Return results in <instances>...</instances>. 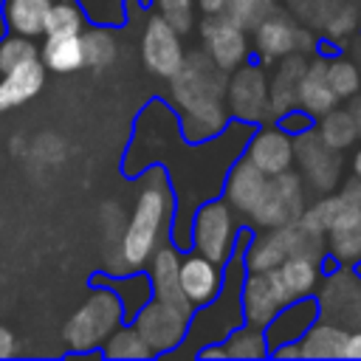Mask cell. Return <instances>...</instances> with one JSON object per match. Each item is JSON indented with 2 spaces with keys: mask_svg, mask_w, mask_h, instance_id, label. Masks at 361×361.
<instances>
[{
  "mask_svg": "<svg viewBox=\"0 0 361 361\" xmlns=\"http://www.w3.org/2000/svg\"><path fill=\"white\" fill-rule=\"evenodd\" d=\"M169 214H172L169 180H166L161 166H152L144 175V186L138 192L133 217H130L124 237H121V245H118V259H116L110 274H127V271L141 268L149 259V254L155 251Z\"/></svg>",
  "mask_w": 361,
  "mask_h": 361,
  "instance_id": "obj_1",
  "label": "cell"
},
{
  "mask_svg": "<svg viewBox=\"0 0 361 361\" xmlns=\"http://www.w3.org/2000/svg\"><path fill=\"white\" fill-rule=\"evenodd\" d=\"M118 324H124L121 299L110 285H93L85 305L68 319L65 341L73 353H93L107 341V336Z\"/></svg>",
  "mask_w": 361,
  "mask_h": 361,
  "instance_id": "obj_2",
  "label": "cell"
},
{
  "mask_svg": "<svg viewBox=\"0 0 361 361\" xmlns=\"http://www.w3.org/2000/svg\"><path fill=\"white\" fill-rule=\"evenodd\" d=\"M169 79H172V102L178 104L180 113L189 107H197V104L226 102L228 73L223 68H217L206 51L183 54L178 71Z\"/></svg>",
  "mask_w": 361,
  "mask_h": 361,
  "instance_id": "obj_3",
  "label": "cell"
},
{
  "mask_svg": "<svg viewBox=\"0 0 361 361\" xmlns=\"http://www.w3.org/2000/svg\"><path fill=\"white\" fill-rule=\"evenodd\" d=\"M234 214L237 212L228 206L226 197L206 200L192 217V245H195V251L209 257L217 265H226V259L234 254V240L240 234Z\"/></svg>",
  "mask_w": 361,
  "mask_h": 361,
  "instance_id": "obj_4",
  "label": "cell"
},
{
  "mask_svg": "<svg viewBox=\"0 0 361 361\" xmlns=\"http://www.w3.org/2000/svg\"><path fill=\"white\" fill-rule=\"evenodd\" d=\"M293 164L299 166L302 180L316 195L336 192L341 183V172H344L341 152L322 141L316 124L293 135Z\"/></svg>",
  "mask_w": 361,
  "mask_h": 361,
  "instance_id": "obj_5",
  "label": "cell"
},
{
  "mask_svg": "<svg viewBox=\"0 0 361 361\" xmlns=\"http://www.w3.org/2000/svg\"><path fill=\"white\" fill-rule=\"evenodd\" d=\"M302 212H305V180L299 172L285 169L265 180V189L248 217L259 228H276L296 223Z\"/></svg>",
  "mask_w": 361,
  "mask_h": 361,
  "instance_id": "obj_6",
  "label": "cell"
},
{
  "mask_svg": "<svg viewBox=\"0 0 361 361\" xmlns=\"http://www.w3.org/2000/svg\"><path fill=\"white\" fill-rule=\"evenodd\" d=\"M228 116L245 124L268 121V73L262 62H243L228 73L226 82Z\"/></svg>",
  "mask_w": 361,
  "mask_h": 361,
  "instance_id": "obj_7",
  "label": "cell"
},
{
  "mask_svg": "<svg viewBox=\"0 0 361 361\" xmlns=\"http://www.w3.org/2000/svg\"><path fill=\"white\" fill-rule=\"evenodd\" d=\"M316 305L322 319L336 322L344 330L361 327V274H353L350 268L333 271L322 282Z\"/></svg>",
  "mask_w": 361,
  "mask_h": 361,
  "instance_id": "obj_8",
  "label": "cell"
},
{
  "mask_svg": "<svg viewBox=\"0 0 361 361\" xmlns=\"http://www.w3.org/2000/svg\"><path fill=\"white\" fill-rule=\"evenodd\" d=\"M189 313L164 305L158 299H149L135 316H133V327L141 333V338L147 341V347L155 353H172L189 330Z\"/></svg>",
  "mask_w": 361,
  "mask_h": 361,
  "instance_id": "obj_9",
  "label": "cell"
},
{
  "mask_svg": "<svg viewBox=\"0 0 361 361\" xmlns=\"http://www.w3.org/2000/svg\"><path fill=\"white\" fill-rule=\"evenodd\" d=\"M200 39H203V51L209 54V59L217 68H223L226 73H231L237 65H243L251 54L248 31L220 11L206 14V20L200 23Z\"/></svg>",
  "mask_w": 361,
  "mask_h": 361,
  "instance_id": "obj_10",
  "label": "cell"
},
{
  "mask_svg": "<svg viewBox=\"0 0 361 361\" xmlns=\"http://www.w3.org/2000/svg\"><path fill=\"white\" fill-rule=\"evenodd\" d=\"M141 56H144V65L155 73V76H164L169 79L180 59H183V45H180V34L161 17V14H152L144 25V37H141Z\"/></svg>",
  "mask_w": 361,
  "mask_h": 361,
  "instance_id": "obj_11",
  "label": "cell"
},
{
  "mask_svg": "<svg viewBox=\"0 0 361 361\" xmlns=\"http://www.w3.org/2000/svg\"><path fill=\"white\" fill-rule=\"evenodd\" d=\"M240 302H243V319L254 327H265L276 316V310L288 305L274 271H245Z\"/></svg>",
  "mask_w": 361,
  "mask_h": 361,
  "instance_id": "obj_12",
  "label": "cell"
},
{
  "mask_svg": "<svg viewBox=\"0 0 361 361\" xmlns=\"http://www.w3.org/2000/svg\"><path fill=\"white\" fill-rule=\"evenodd\" d=\"M245 158L262 175H279L293 166V135H288L279 124H265L251 135Z\"/></svg>",
  "mask_w": 361,
  "mask_h": 361,
  "instance_id": "obj_13",
  "label": "cell"
},
{
  "mask_svg": "<svg viewBox=\"0 0 361 361\" xmlns=\"http://www.w3.org/2000/svg\"><path fill=\"white\" fill-rule=\"evenodd\" d=\"M149 285H152V299L172 305L183 313L192 316V302L183 296L180 282H178V265H180V254L172 245H155V251L149 254Z\"/></svg>",
  "mask_w": 361,
  "mask_h": 361,
  "instance_id": "obj_14",
  "label": "cell"
},
{
  "mask_svg": "<svg viewBox=\"0 0 361 361\" xmlns=\"http://www.w3.org/2000/svg\"><path fill=\"white\" fill-rule=\"evenodd\" d=\"M251 31H254L251 51H257V56H259L262 65H274L276 59H282L285 54L293 51L296 23L285 11H279V8H274L268 17H262Z\"/></svg>",
  "mask_w": 361,
  "mask_h": 361,
  "instance_id": "obj_15",
  "label": "cell"
},
{
  "mask_svg": "<svg viewBox=\"0 0 361 361\" xmlns=\"http://www.w3.org/2000/svg\"><path fill=\"white\" fill-rule=\"evenodd\" d=\"M178 282H180V290L183 296L195 305H206L214 299V293L220 290V282H223V271L217 262H212L209 257L203 254H189L180 259L178 265Z\"/></svg>",
  "mask_w": 361,
  "mask_h": 361,
  "instance_id": "obj_16",
  "label": "cell"
},
{
  "mask_svg": "<svg viewBox=\"0 0 361 361\" xmlns=\"http://www.w3.org/2000/svg\"><path fill=\"white\" fill-rule=\"evenodd\" d=\"M45 85V65L39 56H31L0 73V113L25 104Z\"/></svg>",
  "mask_w": 361,
  "mask_h": 361,
  "instance_id": "obj_17",
  "label": "cell"
},
{
  "mask_svg": "<svg viewBox=\"0 0 361 361\" xmlns=\"http://www.w3.org/2000/svg\"><path fill=\"white\" fill-rule=\"evenodd\" d=\"M276 62L279 65H276L274 76L268 79V116L271 118H279L282 113L296 107V87H299V79L305 73L307 56L290 51Z\"/></svg>",
  "mask_w": 361,
  "mask_h": 361,
  "instance_id": "obj_18",
  "label": "cell"
},
{
  "mask_svg": "<svg viewBox=\"0 0 361 361\" xmlns=\"http://www.w3.org/2000/svg\"><path fill=\"white\" fill-rule=\"evenodd\" d=\"M319 316V305L316 299L310 296H302V299H293L288 305H282L276 310V316L265 324V341H268V350L282 344V341H299L302 333L316 322Z\"/></svg>",
  "mask_w": 361,
  "mask_h": 361,
  "instance_id": "obj_19",
  "label": "cell"
},
{
  "mask_svg": "<svg viewBox=\"0 0 361 361\" xmlns=\"http://www.w3.org/2000/svg\"><path fill=\"white\" fill-rule=\"evenodd\" d=\"M324 62H327V56H322V54H316L313 59H307L305 73H302L299 87H296V107H302V110L310 113L313 118H319L322 113H327L330 107L338 104L336 93H333L330 85H327Z\"/></svg>",
  "mask_w": 361,
  "mask_h": 361,
  "instance_id": "obj_20",
  "label": "cell"
},
{
  "mask_svg": "<svg viewBox=\"0 0 361 361\" xmlns=\"http://www.w3.org/2000/svg\"><path fill=\"white\" fill-rule=\"evenodd\" d=\"M268 175H262L245 155L231 166L228 178H226V200L237 214H251V209L257 206L262 189H265Z\"/></svg>",
  "mask_w": 361,
  "mask_h": 361,
  "instance_id": "obj_21",
  "label": "cell"
},
{
  "mask_svg": "<svg viewBox=\"0 0 361 361\" xmlns=\"http://www.w3.org/2000/svg\"><path fill=\"white\" fill-rule=\"evenodd\" d=\"M228 107L226 102H209V104H197L180 113V133L189 144H203L217 138L226 124H228Z\"/></svg>",
  "mask_w": 361,
  "mask_h": 361,
  "instance_id": "obj_22",
  "label": "cell"
},
{
  "mask_svg": "<svg viewBox=\"0 0 361 361\" xmlns=\"http://www.w3.org/2000/svg\"><path fill=\"white\" fill-rule=\"evenodd\" d=\"M319 265L316 259H307V257H285L274 271L282 293L288 302L293 299H302V296H310L316 282H319Z\"/></svg>",
  "mask_w": 361,
  "mask_h": 361,
  "instance_id": "obj_23",
  "label": "cell"
},
{
  "mask_svg": "<svg viewBox=\"0 0 361 361\" xmlns=\"http://www.w3.org/2000/svg\"><path fill=\"white\" fill-rule=\"evenodd\" d=\"M39 59L45 71H54V73H73L85 68L82 37L79 34H48L39 48Z\"/></svg>",
  "mask_w": 361,
  "mask_h": 361,
  "instance_id": "obj_24",
  "label": "cell"
},
{
  "mask_svg": "<svg viewBox=\"0 0 361 361\" xmlns=\"http://www.w3.org/2000/svg\"><path fill=\"white\" fill-rule=\"evenodd\" d=\"M327 251L344 265L361 262V212L347 206V212L327 231Z\"/></svg>",
  "mask_w": 361,
  "mask_h": 361,
  "instance_id": "obj_25",
  "label": "cell"
},
{
  "mask_svg": "<svg viewBox=\"0 0 361 361\" xmlns=\"http://www.w3.org/2000/svg\"><path fill=\"white\" fill-rule=\"evenodd\" d=\"M344 341H347V330L336 322H313L302 338H299V353L302 358H341V350H344Z\"/></svg>",
  "mask_w": 361,
  "mask_h": 361,
  "instance_id": "obj_26",
  "label": "cell"
},
{
  "mask_svg": "<svg viewBox=\"0 0 361 361\" xmlns=\"http://www.w3.org/2000/svg\"><path fill=\"white\" fill-rule=\"evenodd\" d=\"M288 257V237L285 226L276 228H262L259 237L251 240V245L243 251L245 271H271Z\"/></svg>",
  "mask_w": 361,
  "mask_h": 361,
  "instance_id": "obj_27",
  "label": "cell"
},
{
  "mask_svg": "<svg viewBox=\"0 0 361 361\" xmlns=\"http://www.w3.org/2000/svg\"><path fill=\"white\" fill-rule=\"evenodd\" d=\"M48 8H51V0H6L3 17H6L8 31L34 39L45 28Z\"/></svg>",
  "mask_w": 361,
  "mask_h": 361,
  "instance_id": "obj_28",
  "label": "cell"
},
{
  "mask_svg": "<svg viewBox=\"0 0 361 361\" xmlns=\"http://www.w3.org/2000/svg\"><path fill=\"white\" fill-rule=\"evenodd\" d=\"M319 135L324 144H330L333 149H347L358 141L361 130H358V121L353 116V110H344V107H330L327 113L319 116Z\"/></svg>",
  "mask_w": 361,
  "mask_h": 361,
  "instance_id": "obj_29",
  "label": "cell"
},
{
  "mask_svg": "<svg viewBox=\"0 0 361 361\" xmlns=\"http://www.w3.org/2000/svg\"><path fill=\"white\" fill-rule=\"evenodd\" d=\"M226 355L228 358H265L268 355V341L262 327L254 324H237L226 338H223Z\"/></svg>",
  "mask_w": 361,
  "mask_h": 361,
  "instance_id": "obj_30",
  "label": "cell"
},
{
  "mask_svg": "<svg viewBox=\"0 0 361 361\" xmlns=\"http://www.w3.org/2000/svg\"><path fill=\"white\" fill-rule=\"evenodd\" d=\"M324 73H327V85L336 93L338 102L344 99H355L361 93V73L358 65L347 56H330L324 62Z\"/></svg>",
  "mask_w": 361,
  "mask_h": 361,
  "instance_id": "obj_31",
  "label": "cell"
},
{
  "mask_svg": "<svg viewBox=\"0 0 361 361\" xmlns=\"http://www.w3.org/2000/svg\"><path fill=\"white\" fill-rule=\"evenodd\" d=\"M313 25H319L324 31V37L341 39L355 28V8L347 0H322Z\"/></svg>",
  "mask_w": 361,
  "mask_h": 361,
  "instance_id": "obj_32",
  "label": "cell"
},
{
  "mask_svg": "<svg viewBox=\"0 0 361 361\" xmlns=\"http://www.w3.org/2000/svg\"><path fill=\"white\" fill-rule=\"evenodd\" d=\"M104 358H149L152 355V350L147 347V341L141 338V333L127 322L124 327L118 324L110 336H107V341H104V347L99 350Z\"/></svg>",
  "mask_w": 361,
  "mask_h": 361,
  "instance_id": "obj_33",
  "label": "cell"
},
{
  "mask_svg": "<svg viewBox=\"0 0 361 361\" xmlns=\"http://www.w3.org/2000/svg\"><path fill=\"white\" fill-rule=\"evenodd\" d=\"M82 54L85 65L90 68H107L116 59V39L107 31V25H96L90 31H82Z\"/></svg>",
  "mask_w": 361,
  "mask_h": 361,
  "instance_id": "obj_34",
  "label": "cell"
},
{
  "mask_svg": "<svg viewBox=\"0 0 361 361\" xmlns=\"http://www.w3.org/2000/svg\"><path fill=\"white\" fill-rule=\"evenodd\" d=\"M344 212H347V203H344L338 195L327 192V195H322V200H316L313 206H305L299 223H305V226L313 228V231L327 234V231L333 228V223H336Z\"/></svg>",
  "mask_w": 361,
  "mask_h": 361,
  "instance_id": "obj_35",
  "label": "cell"
},
{
  "mask_svg": "<svg viewBox=\"0 0 361 361\" xmlns=\"http://www.w3.org/2000/svg\"><path fill=\"white\" fill-rule=\"evenodd\" d=\"M82 31H85V11L71 0H59V3L51 0L42 34L48 37V34H82Z\"/></svg>",
  "mask_w": 361,
  "mask_h": 361,
  "instance_id": "obj_36",
  "label": "cell"
},
{
  "mask_svg": "<svg viewBox=\"0 0 361 361\" xmlns=\"http://www.w3.org/2000/svg\"><path fill=\"white\" fill-rule=\"evenodd\" d=\"M274 8H279L276 0H226L220 14H226L228 20H234L237 25H243L245 31H251Z\"/></svg>",
  "mask_w": 361,
  "mask_h": 361,
  "instance_id": "obj_37",
  "label": "cell"
},
{
  "mask_svg": "<svg viewBox=\"0 0 361 361\" xmlns=\"http://www.w3.org/2000/svg\"><path fill=\"white\" fill-rule=\"evenodd\" d=\"M31 56H39L37 45L31 42V37H23V34H14L8 31L3 39H0V73L31 59Z\"/></svg>",
  "mask_w": 361,
  "mask_h": 361,
  "instance_id": "obj_38",
  "label": "cell"
},
{
  "mask_svg": "<svg viewBox=\"0 0 361 361\" xmlns=\"http://www.w3.org/2000/svg\"><path fill=\"white\" fill-rule=\"evenodd\" d=\"M158 14L178 31L189 34L195 28V0H155Z\"/></svg>",
  "mask_w": 361,
  "mask_h": 361,
  "instance_id": "obj_39",
  "label": "cell"
},
{
  "mask_svg": "<svg viewBox=\"0 0 361 361\" xmlns=\"http://www.w3.org/2000/svg\"><path fill=\"white\" fill-rule=\"evenodd\" d=\"M279 127H282L288 135H296V133H302V130L313 127V116H310V113H305L302 107H299V110H288V113H282V116H279Z\"/></svg>",
  "mask_w": 361,
  "mask_h": 361,
  "instance_id": "obj_40",
  "label": "cell"
},
{
  "mask_svg": "<svg viewBox=\"0 0 361 361\" xmlns=\"http://www.w3.org/2000/svg\"><path fill=\"white\" fill-rule=\"evenodd\" d=\"M338 197L350 206V209H355V212H361V178H350V180H344L341 183V189H338Z\"/></svg>",
  "mask_w": 361,
  "mask_h": 361,
  "instance_id": "obj_41",
  "label": "cell"
},
{
  "mask_svg": "<svg viewBox=\"0 0 361 361\" xmlns=\"http://www.w3.org/2000/svg\"><path fill=\"white\" fill-rule=\"evenodd\" d=\"M293 51L296 54H310V51H316V37H313V31L310 28H305V25H296V34H293Z\"/></svg>",
  "mask_w": 361,
  "mask_h": 361,
  "instance_id": "obj_42",
  "label": "cell"
},
{
  "mask_svg": "<svg viewBox=\"0 0 361 361\" xmlns=\"http://www.w3.org/2000/svg\"><path fill=\"white\" fill-rule=\"evenodd\" d=\"M341 358H361V327L347 330V341H344Z\"/></svg>",
  "mask_w": 361,
  "mask_h": 361,
  "instance_id": "obj_43",
  "label": "cell"
},
{
  "mask_svg": "<svg viewBox=\"0 0 361 361\" xmlns=\"http://www.w3.org/2000/svg\"><path fill=\"white\" fill-rule=\"evenodd\" d=\"M268 353H274L276 358H302V353H299V341H282V344H276V347L268 350Z\"/></svg>",
  "mask_w": 361,
  "mask_h": 361,
  "instance_id": "obj_44",
  "label": "cell"
},
{
  "mask_svg": "<svg viewBox=\"0 0 361 361\" xmlns=\"http://www.w3.org/2000/svg\"><path fill=\"white\" fill-rule=\"evenodd\" d=\"M14 350H17L14 333H11V330H6V327H0V358H8V355H14Z\"/></svg>",
  "mask_w": 361,
  "mask_h": 361,
  "instance_id": "obj_45",
  "label": "cell"
},
{
  "mask_svg": "<svg viewBox=\"0 0 361 361\" xmlns=\"http://www.w3.org/2000/svg\"><path fill=\"white\" fill-rule=\"evenodd\" d=\"M197 358H228V355H226V347H223V344L209 341V344H203V347L197 350Z\"/></svg>",
  "mask_w": 361,
  "mask_h": 361,
  "instance_id": "obj_46",
  "label": "cell"
},
{
  "mask_svg": "<svg viewBox=\"0 0 361 361\" xmlns=\"http://www.w3.org/2000/svg\"><path fill=\"white\" fill-rule=\"evenodd\" d=\"M223 3H226V0H197V6H200L203 14H217V11H223Z\"/></svg>",
  "mask_w": 361,
  "mask_h": 361,
  "instance_id": "obj_47",
  "label": "cell"
},
{
  "mask_svg": "<svg viewBox=\"0 0 361 361\" xmlns=\"http://www.w3.org/2000/svg\"><path fill=\"white\" fill-rule=\"evenodd\" d=\"M350 166H353V175H355V178H361V147L353 152V161H350Z\"/></svg>",
  "mask_w": 361,
  "mask_h": 361,
  "instance_id": "obj_48",
  "label": "cell"
},
{
  "mask_svg": "<svg viewBox=\"0 0 361 361\" xmlns=\"http://www.w3.org/2000/svg\"><path fill=\"white\" fill-rule=\"evenodd\" d=\"M353 56H355V65H358V73H361V42L353 45Z\"/></svg>",
  "mask_w": 361,
  "mask_h": 361,
  "instance_id": "obj_49",
  "label": "cell"
},
{
  "mask_svg": "<svg viewBox=\"0 0 361 361\" xmlns=\"http://www.w3.org/2000/svg\"><path fill=\"white\" fill-rule=\"evenodd\" d=\"M353 116H355V121H358V130H361V99L355 102V107H353Z\"/></svg>",
  "mask_w": 361,
  "mask_h": 361,
  "instance_id": "obj_50",
  "label": "cell"
}]
</instances>
